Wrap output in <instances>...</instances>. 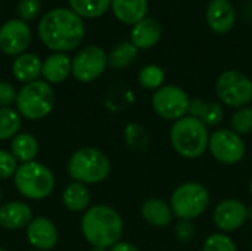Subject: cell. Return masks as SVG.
<instances>
[{
	"mask_svg": "<svg viewBox=\"0 0 252 251\" xmlns=\"http://www.w3.org/2000/svg\"><path fill=\"white\" fill-rule=\"evenodd\" d=\"M72 72V61L66 53L55 52L47 56L41 67V75L47 83H62Z\"/></svg>",
	"mask_w": 252,
	"mask_h": 251,
	"instance_id": "ac0fdd59",
	"label": "cell"
},
{
	"mask_svg": "<svg viewBox=\"0 0 252 251\" xmlns=\"http://www.w3.org/2000/svg\"><path fill=\"white\" fill-rule=\"evenodd\" d=\"M142 216L143 219L157 228H165L173 220V210L171 207L158 198H149L142 204Z\"/></svg>",
	"mask_w": 252,
	"mask_h": 251,
	"instance_id": "44dd1931",
	"label": "cell"
},
{
	"mask_svg": "<svg viewBox=\"0 0 252 251\" xmlns=\"http://www.w3.org/2000/svg\"><path fill=\"white\" fill-rule=\"evenodd\" d=\"M111 251H139V249L130 243H117L114 247H111Z\"/></svg>",
	"mask_w": 252,
	"mask_h": 251,
	"instance_id": "d590c367",
	"label": "cell"
},
{
	"mask_svg": "<svg viewBox=\"0 0 252 251\" xmlns=\"http://www.w3.org/2000/svg\"><path fill=\"white\" fill-rule=\"evenodd\" d=\"M111 9L115 18L127 25H136L146 18L148 0H112Z\"/></svg>",
	"mask_w": 252,
	"mask_h": 251,
	"instance_id": "d6986e66",
	"label": "cell"
},
{
	"mask_svg": "<svg viewBox=\"0 0 252 251\" xmlns=\"http://www.w3.org/2000/svg\"><path fill=\"white\" fill-rule=\"evenodd\" d=\"M248 217V207L239 200H224L221 201L213 215V220L217 228L224 232H232L239 229Z\"/></svg>",
	"mask_w": 252,
	"mask_h": 251,
	"instance_id": "4fadbf2b",
	"label": "cell"
},
{
	"mask_svg": "<svg viewBox=\"0 0 252 251\" xmlns=\"http://www.w3.org/2000/svg\"><path fill=\"white\" fill-rule=\"evenodd\" d=\"M16 169H18L16 158L12 155V152L0 149V180L15 175Z\"/></svg>",
	"mask_w": 252,
	"mask_h": 251,
	"instance_id": "d6a6232c",
	"label": "cell"
},
{
	"mask_svg": "<svg viewBox=\"0 0 252 251\" xmlns=\"http://www.w3.org/2000/svg\"><path fill=\"white\" fill-rule=\"evenodd\" d=\"M31 43V30L22 19H9L0 27V50L10 56H19Z\"/></svg>",
	"mask_w": 252,
	"mask_h": 251,
	"instance_id": "7c38bea8",
	"label": "cell"
},
{
	"mask_svg": "<svg viewBox=\"0 0 252 251\" xmlns=\"http://www.w3.org/2000/svg\"><path fill=\"white\" fill-rule=\"evenodd\" d=\"M90 251H108L106 249H100V247H93Z\"/></svg>",
	"mask_w": 252,
	"mask_h": 251,
	"instance_id": "8d00e7d4",
	"label": "cell"
},
{
	"mask_svg": "<svg viewBox=\"0 0 252 251\" xmlns=\"http://www.w3.org/2000/svg\"><path fill=\"white\" fill-rule=\"evenodd\" d=\"M124 138H126V142L130 146V149H133L136 152L145 151L149 145L148 132L145 130V127H142L140 124H136V123H131L126 127Z\"/></svg>",
	"mask_w": 252,
	"mask_h": 251,
	"instance_id": "83f0119b",
	"label": "cell"
},
{
	"mask_svg": "<svg viewBox=\"0 0 252 251\" xmlns=\"http://www.w3.org/2000/svg\"><path fill=\"white\" fill-rule=\"evenodd\" d=\"M16 96L18 93L12 84L0 81V108H9L13 102H16Z\"/></svg>",
	"mask_w": 252,
	"mask_h": 251,
	"instance_id": "836d02e7",
	"label": "cell"
},
{
	"mask_svg": "<svg viewBox=\"0 0 252 251\" xmlns=\"http://www.w3.org/2000/svg\"><path fill=\"white\" fill-rule=\"evenodd\" d=\"M208 148L213 157L224 164L239 163L245 155V143L233 130L220 129L210 136Z\"/></svg>",
	"mask_w": 252,
	"mask_h": 251,
	"instance_id": "8fae6325",
	"label": "cell"
},
{
	"mask_svg": "<svg viewBox=\"0 0 252 251\" xmlns=\"http://www.w3.org/2000/svg\"><path fill=\"white\" fill-rule=\"evenodd\" d=\"M13 180L18 192L30 200H43L49 197L55 188L53 173L37 161L19 166Z\"/></svg>",
	"mask_w": 252,
	"mask_h": 251,
	"instance_id": "8992f818",
	"label": "cell"
},
{
	"mask_svg": "<svg viewBox=\"0 0 252 251\" xmlns=\"http://www.w3.org/2000/svg\"><path fill=\"white\" fill-rule=\"evenodd\" d=\"M37 31L47 49L65 53L81 44L86 34V25L81 16L71 9L55 7L40 19Z\"/></svg>",
	"mask_w": 252,
	"mask_h": 251,
	"instance_id": "6da1fadb",
	"label": "cell"
},
{
	"mask_svg": "<svg viewBox=\"0 0 252 251\" xmlns=\"http://www.w3.org/2000/svg\"><path fill=\"white\" fill-rule=\"evenodd\" d=\"M32 220V212L30 206L21 201L7 203L0 207V226L4 229H22Z\"/></svg>",
	"mask_w": 252,
	"mask_h": 251,
	"instance_id": "e0dca14e",
	"label": "cell"
},
{
	"mask_svg": "<svg viewBox=\"0 0 252 251\" xmlns=\"http://www.w3.org/2000/svg\"><path fill=\"white\" fill-rule=\"evenodd\" d=\"M210 204V194L201 183L188 182L176 188L171 195L170 207L180 220H193L199 217Z\"/></svg>",
	"mask_w": 252,
	"mask_h": 251,
	"instance_id": "52a82bcc",
	"label": "cell"
},
{
	"mask_svg": "<svg viewBox=\"0 0 252 251\" xmlns=\"http://www.w3.org/2000/svg\"><path fill=\"white\" fill-rule=\"evenodd\" d=\"M164 70L158 65H146L140 70L139 72V83L142 84V87L145 89H151V90H158L162 86L164 81Z\"/></svg>",
	"mask_w": 252,
	"mask_h": 251,
	"instance_id": "f1b7e54d",
	"label": "cell"
},
{
	"mask_svg": "<svg viewBox=\"0 0 252 251\" xmlns=\"http://www.w3.org/2000/svg\"><path fill=\"white\" fill-rule=\"evenodd\" d=\"M111 163L108 157L96 148H81L68 161L69 176L80 183H99L108 178Z\"/></svg>",
	"mask_w": 252,
	"mask_h": 251,
	"instance_id": "277c9868",
	"label": "cell"
},
{
	"mask_svg": "<svg viewBox=\"0 0 252 251\" xmlns=\"http://www.w3.org/2000/svg\"><path fill=\"white\" fill-rule=\"evenodd\" d=\"M189 112H190V117L201 120L205 126H216L221 123L224 117V111L221 105L205 102L202 99H192L189 105Z\"/></svg>",
	"mask_w": 252,
	"mask_h": 251,
	"instance_id": "7402d4cb",
	"label": "cell"
},
{
	"mask_svg": "<svg viewBox=\"0 0 252 251\" xmlns=\"http://www.w3.org/2000/svg\"><path fill=\"white\" fill-rule=\"evenodd\" d=\"M162 36V27L155 18H143L136 25H133L130 33V41L137 49L154 47Z\"/></svg>",
	"mask_w": 252,
	"mask_h": 251,
	"instance_id": "2e32d148",
	"label": "cell"
},
{
	"mask_svg": "<svg viewBox=\"0 0 252 251\" xmlns=\"http://www.w3.org/2000/svg\"><path fill=\"white\" fill-rule=\"evenodd\" d=\"M208 27L217 34L229 33L236 21V12L230 0H210L205 12Z\"/></svg>",
	"mask_w": 252,
	"mask_h": 251,
	"instance_id": "5bb4252c",
	"label": "cell"
},
{
	"mask_svg": "<svg viewBox=\"0 0 252 251\" xmlns=\"http://www.w3.org/2000/svg\"><path fill=\"white\" fill-rule=\"evenodd\" d=\"M0 251H6V250H3V249H0Z\"/></svg>",
	"mask_w": 252,
	"mask_h": 251,
	"instance_id": "ab89813d",
	"label": "cell"
},
{
	"mask_svg": "<svg viewBox=\"0 0 252 251\" xmlns=\"http://www.w3.org/2000/svg\"><path fill=\"white\" fill-rule=\"evenodd\" d=\"M0 200H1V194H0Z\"/></svg>",
	"mask_w": 252,
	"mask_h": 251,
	"instance_id": "60d3db41",
	"label": "cell"
},
{
	"mask_svg": "<svg viewBox=\"0 0 252 251\" xmlns=\"http://www.w3.org/2000/svg\"><path fill=\"white\" fill-rule=\"evenodd\" d=\"M251 251H252V247H251Z\"/></svg>",
	"mask_w": 252,
	"mask_h": 251,
	"instance_id": "b9f144b4",
	"label": "cell"
},
{
	"mask_svg": "<svg viewBox=\"0 0 252 251\" xmlns=\"http://www.w3.org/2000/svg\"><path fill=\"white\" fill-rule=\"evenodd\" d=\"M108 65V55L99 46H86L72 59V75L81 83L99 78Z\"/></svg>",
	"mask_w": 252,
	"mask_h": 251,
	"instance_id": "30bf717a",
	"label": "cell"
},
{
	"mask_svg": "<svg viewBox=\"0 0 252 251\" xmlns=\"http://www.w3.org/2000/svg\"><path fill=\"white\" fill-rule=\"evenodd\" d=\"M176 237L179 241L182 243H189L193 235H195V226L190 223V220H180L177 225H176Z\"/></svg>",
	"mask_w": 252,
	"mask_h": 251,
	"instance_id": "e575fe53",
	"label": "cell"
},
{
	"mask_svg": "<svg viewBox=\"0 0 252 251\" xmlns=\"http://www.w3.org/2000/svg\"><path fill=\"white\" fill-rule=\"evenodd\" d=\"M55 105V92L47 81L27 83L16 96V108L28 120H41L50 114Z\"/></svg>",
	"mask_w": 252,
	"mask_h": 251,
	"instance_id": "5b68a950",
	"label": "cell"
},
{
	"mask_svg": "<svg viewBox=\"0 0 252 251\" xmlns=\"http://www.w3.org/2000/svg\"><path fill=\"white\" fill-rule=\"evenodd\" d=\"M251 194H252V180H251Z\"/></svg>",
	"mask_w": 252,
	"mask_h": 251,
	"instance_id": "f35d334b",
	"label": "cell"
},
{
	"mask_svg": "<svg viewBox=\"0 0 252 251\" xmlns=\"http://www.w3.org/2000/svg\"><path fill=\"white\" fill-rule=\"evenodd\" d=\"M41 10V1L40 0H19L18 3V16L24 22H28L38 16Z\"/></svg>",
	"mask_w": 252,
	"mask_h": 251,
	"instance_id": "1f68e13d",
	"label": "cell"
},
{
	"mask_svg": "<svg viewBox=\"0 0 252 251\" xmlns=\"http://www.w3.org/2000/svg\"><path fill=\"white\" fill-rule=\"evenodd\" d=\"M10 151L16 161H21L22 164L31 163L38 152L37 139L30 133H18L10 143Z\"/></svg>",
	"mask_w": 252,
	"mask_h": 251,
	"instance_id": "603a6c76",
	"label": "cell"
},
{
	"mask_svg": "<svg viewBox=\"0 0 252 251\" xmlns=\"http://www.w3.org/2000/svg\"><path fill=\"white\" fill-rule=\"evenodd\" d=\"M21 129V114L13 108H0V141L15 138Z\"/></svg>",
	"mask_w": 252,
	"mask_h": 251,
	"instance_id": "4316f807",
	"label": "cell"
},
{
	"mask_svg": "<svg viewBox=\"0 0 252 251\" xmlns=\"http://www.w3.org/2000/svg\"><path fill=\"white\" fill-rule=\"evenodd\" d=\"M232 130L239 136L252 132V107H242L232 115Z\"/></svg>",
	"mask_w": 252,
	"mask_h": 251,
	"instance_id": "f546056e",
	"label": "cell"
},
{
	"mask_svg": "<svg viewBox=\"0 0 252 251\" xmlns=\"http://www.w3.org/2000/svg\"><path fill=\"white\" fill-rule=\"evenodd\" d=\"M190 99L188 93L174 84L161 86L152 96L154 111L165 120H180L189 112Z\"/></svg>",
	"mask_w": 252,
	"mask_h": 251,
	"instance_id": "9c48e42d",
	"label": "cell"
},
{
	"mask_svg": "<svg viewBox=\"0 0 252 251\" xmlns=\"http://www.w3.org/2000/svg\"><path fill=\"white\" fill-rule=\"evenodd\" d=\"M170 141L177 154L185 158H198L208 148L210 136L207 126L195 117L177 120L170 132Z\"/></svg>",
	"mask_w": 252,
	"mask_h": 251,
	"instance_id": "3957f363",
	"label": "cell"
},
{
	"mask_svg": "<svg viewBox=\"0 0 252 251\" xmlns=\"http://www.w3.org/2000/svg\"><path fill=\"white\" fill-rule=\"evenodd\" d=\"M112 0H68L69 9L81 18H99L111 7Z\"/></svg>",
	"mask_w": 252,
	"mask_h": 251,
	"instance_id": "d4e9b609",
	"label": "cell"
},
{
	"mask_svg": "<svg viewBox=\"0 0 252 251\" xmlns=\"http://www.w3.org/2000/svg\"><path fill=\"white\" fill-rule=\"evenodd\" d=\"M216 92L223 104L233 108L248 107L252 102V81L241 71L221 72L216 83Z\"/></svg>",
	"mask_w": 252,
	"mask_h": 251,
	"instance_id": "ba28073f",
	"label": "cell"
},
{
	"mask_svg": "<svg viewBox=\"0 0 252 251\" xmlns=\"http://www.w3.org/2000/svg\"><path fill=\"white\" fill-rule=\"evenodd\" d=\"M81 231L93 247L109 249L120 243L124 226L121 216L112 207L93 206L83 216Z\"/></svg>",
	"mask_w": 252,
	"mask_h": 251,
	"instance_id": "7a4b0ae2",
	"label": "cell"
},
{
	"mask_svg": "<svg viewBox=\"0 0 252 251\" xmlns=\"http://www.w3.org/2000/svg\"><path fill=\"white\" fill-rule=\"evenodd\" d=\"M27 237L30 244L37 250H52L58 243V231L46 217L32 219L27 226Z\"/></svg>",
	"mask_w": 252,
	"mask_h": 251,
	"instance_id": "9a60e30c",
	"label": "cell"
},
{
	"mask_svg": "<svg viewBox=\"0 0 252 251\" xmlns=\"http://www.w3.org/2000/svg\"><path fill=\"white\" fill-rule=\"evenodd\" d=\"M137 50L131 41H123L108 53V65L115 70H123L137 58Z\"/></svg>",
	"mask_w": 252,
	"mask_h": 251,
	"instance_id": "484cf974",
	"label": "cell"
},
{
	"mask_svg": "<svg viewBox=\"0 0 252 251\" xmlns=\"http://www.w3.org/2000/svg\"><path fill=\"white\" fill-rule=\"evenodd\" d=\"M248 217H250V219L252 220V206H250V207H248Z\"/></svg>",
	"mask_w": 252,
	"mask_h": 251,
	"instance_id": "74e56055",
	"label": "cell"
},
{
	"mask_svg": "<svg viewBox=\"0 0 252 251\" xmlns=\"http://www.w3.org/2000/svg\"><path fill=\"white\" fill-rule=\"evenodd\" d=\"M202 251H238V249L227 235L213 234L205 240Z\"/></svg>",
	"mask_w": 252,
	"mask_h": 251,
	"instance_id": "4dcf8cb0",
	"label": "cell"
},
{
	"mask_svg": "<svg viewBox=\"0 0 252 251\" xmlns=\"http://www.w3.org/2000/svg\"><path fill=\"white\" fill-rule=\"evenodd\" d=\"M63 206L71 212H83L90 203V191L84 183L72 182L69 183L62 194Z\"/></svg>",
	"mask_w": 252,
	"mask_h": 251,
	"instance_id": "cb8c5ba5",
	"label": "cell"
},
{
	"mask_svg": "<svg viewBox=\"0 0 252 251\" xmlns=\"http://www.w3.org/2000/svg\"><path fill=\"white\" fill-rule=\"evenodd\" d=\"M41 67L43 62L40 58L34 53H22L15 58L12 64V74L18 81L22 83H31L41 75Z\"/></svg>",
	"mask_w": 252,
	"mask_h": 251,
	"instance_id": "ffe728a7",
	"label": "cell"
}]
</instances>
